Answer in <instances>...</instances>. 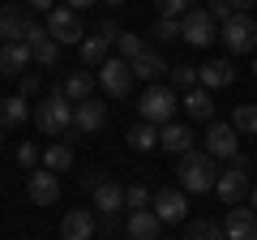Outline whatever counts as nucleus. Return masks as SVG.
Returning a JSON list of instances; mask_svg holds the SVG:
<instances>
[{
	"label": "nucleus",
	"mask_w": 257,
	"mask_h": 240,
	"mask_svg": "<svg viewBox=\"0 0 257 240\" xmlns=\"http://www.w3.org/2000/svg\"><path fill=\"white\" fill-rule=\"evenodd\" d=\"M248 189H253V185H248V172L236 167V163H231L227 172H219V180H214V193H219L227 206H240L248 197Z\"/></svg>",
	"instance_id": "1a4fd4ad"
},
{
	"label": "nucleus",
	"mask_w": 257,
	"mask_h": 240,
	"mask_svg": "<svg viewBox=\"0 0 257 240\" xmlns=\"http://www.w3.org/2000/svg\"><path fill=\"white\" fill-rule=\"evenodd\" d=\"M180 39H184V43H193V47H210L214 43V18L206 9L193 5V9L180 18Z\"/></svg>",
	"instance_id": "0eeeda50"
},
{
	"label": "nucleus",
	"mask_w": 257,
	"mask_h": 240,
	"mask_svg": "<svg viewBox=\"0 0 257 240\" xmlns=\"http://www.w3.org/2000/svg\"><path fill=\"white\" fill-rule=\"evenodd\" d=\"M155 5H159V18H176V22L193 9V0H155Z\"/></svg>",
	"instance_id": "f704fd0d"
},
{
	"label": "nucleus",
	"mask_w": 257,
	"mask_h": 240,
	"mask_svg": "<svg viewBox=\"0 0 257 240\" xmlns=\"http://www.w3.org/2000/svg\"><path fill=\"white\" fill-rule=\"evenodd\" d=\"M172 86L176 90H193L197 86V69L193 65H172Z\"/></svg>",
	"instance_id": "72a5a7b5"
},
{
	"label": "nucleus",
	"mask_w": 257,
	"mask_h": 240,
	"mask_svg": "<svg viewBox=\"0 0 257 240\" xmlns=\"http://www.w3.org/2000/svg\"><path fill=\"white\" fill-rule=\"evenodd\" d=\"M30 60H35V56H30L26 43H5L0 47V73L5 77H22L30 69Z\"/></svg>",
	"instance_id": "a211bd4d"
},
{
	"label": "nucleus",
	"mask_w": 257,
	"mask_h": 240,
	"mask_svg": "<svg viewBox=\"0 0 257 240\" xmlns=\"http://www.w3.org/2000/svg\"><path fill=\"white\" fill-rule=\"evenodd\" d=\"M128 146L133 150H155L159 146V125H146V120L133 125V129H128Z\"/></svg>",
	"instance_id": "bb28decb"
},
{
	"label": "nucleus",
	"mask_w": 257,
	"mask_h": 240,
	"mask_svg": "<svg viewBox=\"0 0 257 240\" xmlns=\"http://www.w3.org/2000/svg\"><path fill=\"white\" fill-rule=\"evenodd\" d=\"M18 163L30 172L35 163H43V150H39V146H30V142H22V146H18Z\"/></svg>",
	"instance_id": "c9c22d12"
},
{
	"label": "nucleus",
	"mask_w": 257,
	"mask_h": 240,
	"mask_svg": "<svg viewBox=\"0 0 257 240\" xmlns=\"http://www.w3.org/2000/svg\"><path fill=\"white\" fill-rule=\"evenodd\" d=\"M128 69H133V77H142V82H159L167 65H163V56H159V52H150V47H146L138 60H128Z\"/></svg>",
	"instance_id": "5701e85b"
},
{
	"label": "nucleus",
	"mask_w": 257,
	"mask_h": 240,
	"mask_svg": "<svg viewBox=\"0 0 257 240\" xmlns=\"http://www.w3.org/2000/svg\"><path fill=\"white\" fill-rule=\"evenodd\" d=\"M159 240H167V236H159Z\"/></svg>",
	"instance_id": "de8ad7c7"
},
{
	"label": "nucleus",
	"mask_w": 257,
	"mask_h": 240,
	"mask_svg": "<svg viewBox=\"0 0 257 240\" xmlns=\"http://www.w3.org/2000/svg\"><path fill=\"white\" fill-rule=\"evenodd\" d=\"M236 82V69H231V60H206L202 69H197V86H206V90H223V86Z\"/></svg>",
	"instance_id": "2eb2a0df"
},
{
	"label": "nucleus",
	"mask_w": 257,
	"mask_h": 240,
	"mask_svg": "<svg viewBox=\"0 0 257 240\" xmlns=\"http://www.w3.org/2000/svg\"><path fill=\"white\" fill-rule=\"evenodd\" d=\"M30 107L22 94H9V99H0V129H18V125H26Z\"/></svg>",
	"instance_id": "b1692460"
},
{
	"label": "nucleus",
	"mask_w": 257,
	"mask_h": 240,
	"mask_svg": "<svg viewBox=\"0 0 257 240\" xmlns=\"http://www.w3.org/2000/svg\"><path fill=\"white\" fill-rule=\"evenodd\" d=\"M180 107H184V116H189V120H210V116H214V99H210V90H206V86L184 90Z\"/></svg>",
	"instance_id": "aec40b11"
},
{
	"label": "nucleus",
	"mask_w": 257,
	"mask_h": 240,
	"mask_svg": "<svg viewBox=\"0 0 257 240\" xmlns=\"http://www.w3.org/2000/svg\"><path fill=\"white\" fill-rule=\"evenodd\" d=\"M124 231H128V240H159L163 236V223L155 219V210H128Z\"/></svg>",
	"instance_id": "f3484780"
},
{
	"label": "nucleus",
	"mask_w": 257,
	"mask_h": 240,
	"mask_svg": "<svg viewBox=\"0 0 257 240\" xmlns=\"http://www.w3.org/2000/svg\"><path fill=\"white\" fill-rule=\"evenodd\" d=\"M150 210H155L159 223H184V214H189V193H184V189H159V193L150 197Z\"/></svg>",
	"instance_id": "6e6552de"
},
{
	"label": "nucleus",
	"mask_w": 257,
	"mask_h": 240,
	"mask_svg": "<svg viewBox=\"0 0 257 240\" xmlns=\"http://www.w3.org/2000/svg\"><path fill=\"white\" fill-rule=\"evenodd\" d=\"M248 210L257 214V189H248Z\"/></svg>",
	"instance_id": "37998d69"
},
{
	"label": "nucleus",
	"mask_w": 257,
	"mask_h": 240,
	"mask_svg": "<svg viewBox=\"0 0 257 240\" xmlns=\"http://www.w3.org/2000/svg\"><path fill=\"white\" fill-rule=\"evenodd\" d=\"M94 210H99V214L124 210V185H116V180H99V185H94Z\"/></svg>",
	"instance_id": "412c9836"
},
{
	"label": "nucleus",
	"mask_w": 257,
	"mask_h": 240,
	"mask_svg": "<svg viewBox=\"0 0 257 240\" xmlns=\"http://www.w3.org/2000/svg\"><path fill=\"white\" fill-rule=\"evenodd\" d=\"M60 240H94V214L73 206V210L60 219Z\"/></svg>",
	"instance_id": "4468645a"
},
{
	"label": "nucleus",
	"mask_w": 257,
	"mask_h": 240,
	"mask_svg": "<svg viewBox=\"0 0 257 240\" xmlns=\"http://www.w3.org/2000/svg\"><path fill=\"white\" fill-rule=\"evenodd\" d=\"M35 125L47 133V138H56V133H64V129H73V103L60 99V94L43 99V103L35 107Z\"/></svg>",
	"instance_id": "7ed1b4c3"
},
{
	"label": "nucleus",
	"mask_w": 257,
	"mask_h": 240,
	"mask_svg": "<svg viewBox=\"0 0 257 240\" xmlns=\"http://www.w3.org/2000/svg\"><path fill=\"white\" fill-rule=\"evenodd\" d=\"M159 146L172 150V155H189L193 150V129L189 125H163L159 129Z\"/></svg>",
	"instance_id": "4be33fe9"
},
{
	"label": "nucleus",
	"mask_w": 257,
	"mask_h": 240,
	"mask_svg": "<svg viewBox=\"0 0 257 240\" xmlns=\"http://www.w3.org/2000/svg\"><path fill=\"white\" fill-rule=\"evenodd\" d=\"M39 86H43V82H39V73H22V77H18V94H22V99L39 94Z\"/></svg>",
	"instance_id": "4c0bfd02"
},
{
	"label": "nucleus",
	"mask_w": 257,
	"mask_h": 240,
	"mask_svg": "<svg viewBox=\"0 0 257 240\" xmlns=\"http://www.w3.org/2000/svg\"><path fill=\"white\" fill-rule=\"evenodd\" d=\"M47 35L56 39V43H82L86 39V26H82V13H73L69 5H56L52 13H47Z\"/></svg>",
	"instance_id": "39448f33"
},
{
	"label": "nucleus",
	"mask_w": 257,
	"mask_h": 240,
	"mask_svg": "<svg viewBox=\"0 0 257 240\" xmlns=\"http://www.w3.org/2000/svg\"><path fill=\"white\" fill-rule=\"evenodd\" d=\"M253 77H257V60H253Z\"/></svg>",
	"instance_id": "a18cd8bd"
},
{
	"label": "nucleus",
	"mask_w": 257,
	"mask_h": 240,
	"mask_svg": "<svg viewBox=\"0 0 257 240\" xmlns=\"http://www.w3.org/2000/svg\"><path fill=\"white\" fill-rule=\"evenodd\" d=\"M26 26H30V18L22 13V5H5V9H0V39H5V43H22Z\"/></svg>",
	"instance_id": "6ab92c4d"
},
{
	"label": "nucleus",
	"mask_w": 257,
	"mask_h": 240,
	"mask_svg": "<svg viewBox=\"0 0 257 240\" xmlns=\"http://www.w3.org/2000/svg\"><path fill=\"white\" fill-rule=\"evenodd\" d=\"M56 94L69 103H82V99H94V77L86 73V69H73V73L64 77L60 86H56Z\"/></svg>",
	"instance_id": "dca6fc26"
},
{
	"label": "nucleus",
	"mask_w": 257,
	"mask_h": 240,
	"mask_svg": "<svg viewBox=\"0 0 257 240\" xmlns=\"http://www.w3.org/2000/svg\"><path fill=\"white\" fill-rule=\"evenodd\" d=\"M103 125H107V103H99V99L73 103V133H99Z\"/></svg>",
	"instance_id": "9b49d317"
},
{
	"label": "nucleus",
	"mask_w": 257,
	"mask_h": 240,
	"mask_svg": "<svg viewBox=\"0 0 257 240\" xmlns=\"http://www.w3.org/2000/svg\"><path fill=\"white\" fill-rule=\"evenodd\" d=\"M150 35H155L159 43H172V39H180V22L176 18H159L155 26H150Z\"/></svg>",
	"instance_id": "473e14b6"
},
{
	"label": "nucleus",
	"mask_w": 257,
	"mask_h": 240,
	"mask_svg": "<svg viewBox=\"0 0 257 240\" xmlns=\"http://www.w3.org/2000/svg\"><path fill=\"white\" fill-rule=\"evenodd\" d=\"M26 193H30V202L35 206H56L60 202V176L56 172H30V180H26Z\"/></svg>",
	"instance_id": "9d476101"
},
{
	"label": "nucleus",
	"mask_w": 257,
	"mask_h": 240,
	"mask_svg": "<svg viewBox=\"0 0 257 240\" xmlns=\"http://www.w3.org/2000/svg\"><path fill=\"white\" fill-rule=\"evenodd\" d=\"M94 35H103V39H111V43H116L120 26H116V22H99V30H94Z\"/></svg>",
	"instance_id": "58836bf2"
},
{
	"label": "nucleus",
	"mask_w": 257,
	"mask_h": 240,
	"mask_svg": "<svg viewBox=\"0 0 257 240\" xmlns=\"http://www.w3.org/2000/svg\"><path fill=\"white\" fill-rule=\"evenodd\" d=\"M0 146H5V138H0Z\"/></svg>",
	"instance_id": "49530a36"
},
{
	"label": "nucleus",
	"mask_w": 257,
	"mask_h": 240,
	"mask_svg": "<svg viewBox=\"0 0 257 240\" xmlns=\"http://www.w3.org/2000/svg\"><path fill=\"white\" fill-rule=\"evenodd\" d=\"M64 5H69L73 13H82V9H90V5H99V0H64Z\"/></svg>",
	"instance_id": "a19ab883"
},
{
	"label": "nucleus",
	"mask_w": 257,
	"mask_h": 240,
	"mask_svg": "<svg viewBox=\"0 0 257 240\" xmlns=\"http://www.w3.org/2000/svg\"><path fill=\"white\" fill-rule=\"evenodd\" d=\"M253 5H257V0H231V9H236V13H248Z\"/></svg>",
	"instance_id": "79ce46f5"
},
{
	"label": "nucleus",
	"mask_w": 257,
	"mask_h": 240,
	"mask_svg": "<svg viewBox=\"0 0 257 240\" xmlns=\"http://www.w3.org/2000/svg\"><path fill=\"white\" fill-rule=\"evenodd\" d=\"M30 56H35L39 65H47V69H52V65H60V43H56L52 35H43L39 43H30Z\"/></svg>",
	"instance_id": "c85d7f7f"
},
{
	"label": "nucleus",
	"mask_w": 257,
	"mask_h": 240,
	"mask_svg": "<svg viewBox=\"0 0 257 240\" xmlns=\"http://www.w3.org/2000/svg\"><path fill=\"white\" fill-rule=\"evenodd\" d=\"M103 5H111V9H120V5H124V0H103Z\"/></svg>",
	"instance_id": "c03bdc74"
},
{
	"label": "nucleus",
	"mask_w": 257,
	"mask_h": 240,
	"mask_svg": "<svg viewBox=\"0 0 257 240\" xmlns=\"http://www.w3.org/2000/svg\"><path fill=\"white\" fill-rule=\"evenodd\" d=\"M236 129L231 125H223V120H214L210 129H206V155L210 159H236Z\"/></svg>",
	"instance_id": "f8f14e48"
},
{
	"label": "nucleus",
	"mask_w": 257,
	"mask_h": 240,
	"mask_svg": "<svg viewBox=\"0 0 257 240\" xmlns=\"http://www.w3.org/2000/svg\"><path fill=\"white\" fill-rule=\"evenodd\" d=\"M206 13H210L214 22H231V18H236V9H231V0H210V5H206Z\"/></svg>",
	"instance_id": "e433bc0d"
},
{
	"label": "nucleus",
	"mask_w": 257,
	"mask_h": 240,
	"mask_svg": "<svg viewBox=\"0 0 257 240\" xmlns=\"http://www.w3.org/2000/svg\"><path fill=\"white\" fill-rule=\"evenodd\" d=\"M26 5H30L35 13H52V9H56V0H26Z\"/></svg>",
	"instance_id": "ea45409f"
},
{
	"label": "nucleus",
	"mask_w": 257,
	"mask_h": 240,
	"mask_svg": "<svg viewBox=\"0 0 257 240\" xmlns=\"http://www.w3.org/2000/svg\"><path fill=\"white\" fill-rule=\"evenodd\" d=\"M223 236L227 240H257V214L248 206H231L223 219Z\"/></svg>",
	"instance_id": "ddd939ff"
},
{
	"label": "nucleus",
	"mask_w": 257,
	"mask_h": 240,
	"mask_svg": "<svg viewBox=\"0 0 257 240\" xmlns=\"http://www.w3.org/2000/svg\"><path fill=\"white\" fill-rule=\"evenodd\" d=\"M99 86L111 94V99H124V94L133 90V69H128V60L107 56V60L99 65Z\"/></svg>",
	"instance_id": "423d86ee"
},
{
	"label": "nucleus",
	"mask_w": 257,
	"mask_h": 240,
	"mask_svg": "<svg viewBox=\"0 0 257 240\" xmlns=\"http://www.w3.org/2000/svg\"><path fill=\"white\" fill-rule=\"evenodd\" d=\"M124 206L128 210H150V189L146 185H128L124 189Z\"/></svg>",
	"instance_id": "2f4dec72"
},
{
	"label": "nucleus",
	"mask_w": 257,
	"mask_h": 240,
	"mask_svg": "<svg viewBox=\"0 0 257 240\" xmlns=\"http://www.w3.org/2000/svg\"><path fill=\"white\" fill-rule=\"evenodd\" d=\"M180 107V99H176V90H167V86H150L146 94L138 99V111H142V120L146 125H172V111Z\"/></svg>",
	"instance_id": "f03ea898"
},
{
	"label": "nucleus",
	"mask_w": 257,
	"mask_h": 240,
	"mask_svg": "<svg viewBox=\"0 0 257 240\" xmlns=\"http://www.w3.org/2000/svg\"><path fill=\"white\" fill-rule=\"evenodd\" d=\"M219 39L227 43V52H231V56L253 52V47H257V18H253V13H236L231 22H223Z\"/></svg>",
	"instance_id": "20e7f679"
},
{
	"label": "nucleus",
	"mask_w": 257,
	"mask_h": 240,
	"mask_svg": "<svg viewBox=\"0 0 257 240\" xmlns=\"http://www.w3.org/2000/svg\"><path fill=\"white\" fill-rule=\"evenodd\" d=\"M43 167H47V172H56V176H60V172H69V167H73V150L64 146V142L47 146V150H43Z\"/></svg>",
	"instance_id": "a878e982"
},
{
	"label": "nucleus",
	"mask_w": 257,
	"mask_h": 240,
	"mask_svg": "<svg viewBox=\"0 0 257 240\" xmlns=\"http://www.w3.org/2000/svg\"><path fill=\"white\" fill-rule=\"evenodd\" d=\"M111 47H116V56H120V60H138V56L146 52L142 35H133V30H120V35H116V43H111Z\"/></svg>",
	"instance_id": "cd10ccee"
},
{
	"label": "nucleus",
	"mask_w": 257,
	"mask_h": 240,
	"mask_svg": "<svg viewBox=\"0 0 257 240\" xmlns=\"http://www.w3.org/2000/svg\"><path fill=\"white\" fill-rule=\"evenodd\" d=\"M176 176H180L184 193H210L214 180H219V167H214V159L206 155V150H189V155H180V163H176Z\"/></svg>",
	"instance_id": "f257e3e1"
},
{
	"label": "nucleus",
	"mask_w": 257,
	"mask_h": 240,
	"mask_svg": "<svg viewBox=\"0 0 257 240\" xmlns=\"http://www.w3.org/2000/svg\"><path fill=\"white\" fill-rule=\"evenodd\" d=\"M184 240H227V236H223V223L197 219V223H189V231H184Z\"/></svg>",
	"instance_id": "7c9ffc66"
},
{
	"label": "nucleus",
	"mask_w": 257,
	"mask_h": 240,
	"mask_svg": "<svg viewBox=\"0 0 257 240\" xmlns=\"http://www.w3.org/2000/svg\"><path fill=\"white\" fill-rule=\"evenodd\" d=\"M77 52H82V65H94V69H99L103 60H107V52H111V39H103V35H86L82 43H77Z\"/></svg>",
	"instance_id": "393cba45"
},
{
	"label": "nucleus",
	"mask_w": 257,
	"mask_h": 240,
	"mask_svg": "<svg viewBox=\"0 0 257 240\" xmlns=\"http://www.w3.org/2000/svg\"><path fill=\"white\" fill-rule=\"evenodd\" d=\"M231 129H236V133H248V138H257V103H244V107L231 111Z\"/></svg>",
	"instance_id": "c756f323"
}]
</instances>
